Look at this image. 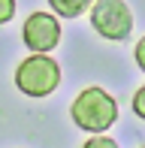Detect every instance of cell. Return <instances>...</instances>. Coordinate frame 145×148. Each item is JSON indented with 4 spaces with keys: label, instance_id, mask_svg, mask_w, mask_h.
<instances>
[{
    "label": "cell",
    "instance_id": "1",
    "mask_svg": "<svg viewBox=\"0 0 145 148\" xmlns=\"http://www.w3.org/2000/svg\"><path fill=\"white\" fill-rule=\"evenodd\" d=\"M70 115L76 121V127L94 133V136H103L118 118V103L112 100V94L103 91V88H85L72 100Z\"/></svg>",
    "mask_w": 145,
    "mask_h": 148
},
{
    "label": "cell",
    "instance_id": "2",
    "mask_svg": "<svg viewBox=\"0 0 145 148\" xmlns=\"http://www.w3.org/2000/svg\"><path fill=\"white\" fill-rule=\"evenodd\" d=\"M61 85V66L51 55H30L15 70V88L27 97H49Z\"/></svg>",
    "mask_w": 145,
    "mask_h": 148
},
{
    "label": "cell",
    "instance_id": "3",
    "mask_svg": "<svg viewBox=\"0 0 145 148\" xmlns=\"http://www.w3.org/2000/svg\"><path fill=\"white\" fill-rule=\"evenodd\" d=\"M91 24L103 39H127L133 30V12L124 0H94L91 3Z\"/></svg>",
    "mask_w": 145,
    "mask_h": 148
},
{
    "label": "cell",
    "instance_id": "4",
    "mask_svg": "<svg viewBox=\"0 0 145 148\" xmlns=\"http://www.w3.org/2000/svg\"><path fill=\"white\" fill-rule=\"evenodd\" d=\"M21 36H24V42H27L30 51L45 55V51H51L61 42V24H57V18L51 15V12H34V15H27V21H24Z\"/></svg>",
    "mask_w": 145,
    "mask_h": 148
},
{
    "label": "cell",
    "instance_id": "5",
    "mask_svg": "<svg viewBox=\"0 0 145 148\" xmlns=\"http://www.w3.org/2000/svg\"><path fill=\"white\" fill-rule=\"evenodd\" d=\"M94 0H49V6L64 18H79L85 9H91Z\"/></svg>",
    "mask_w": 145,
    "mask_h": 148
},
{
    "label": "cell",
    "instance_id": "6",
    "mask_svg": "<svg viewBox=\"0 0 145 148\" xmlns=\"http://www.w3.org/2000/svg\"><path fill=\"white\" fill-rule=\"evenodd\" d=\"M82 148H118V142H115V139H109L106 133H103V136H91Z\"/></svg>",
    "mask_w": 145,
    "mask_h": 148
},
{
    "label": "cell",
    "instance_id": "7",
    "mask_svg": "<svg viewBox=\"0 0 145 148\" xmlns=\"http://www.w3.org/2000/svg\"><path fill=\"white\" fill-rule=\"evenodd\" d=\"M12 15H15V0H0V24L12 21Z\"/></svg>",
    "mask_w": 145,
    "mask_h": 148
},
{
    "label": "cell",
    "instance_id": "8",
    "mask_svg": "<svg viewBox=\"0 0 145 148\" xmlns=\"http://www.w3.org/2000/svg\"><path fill=\"white\" fill-rule=\"evenodd\" d=\"M133 112H136V115L145 121V85H142V88L133 94Z\"/></svg>",
    "mask_w": 145,
    "mask_h": 148
},
{
    "label": "cell",
    "instance_id": "9",
    "mask_svg": "<svg viewBox=\"0 0 145 148\" xmlns=\"http://www.w3.org/2000/svg\"><path fill=\"white\" fill-rule=\"evenodd\" d=\"M133 55H136V64H139V70L145 73V36L136 42V49H133Z\"/></svg>",
    "mask_w": 145,
    "mask_h": 148
},
{
    "label": "cell",
    "instance_id": "10",
    "mask_svg": "<svg viewBox=\"0 0 145 148\" xmlns=\"http://www.w3.org/2000/svg\"><path fill=\"white\" fill-rule=\"evenodd\" d=\"M142 148H145V145H142Z\"/></svg>",
    "mask_w": 145,
    "mask_h": 148
}]
</instances>
